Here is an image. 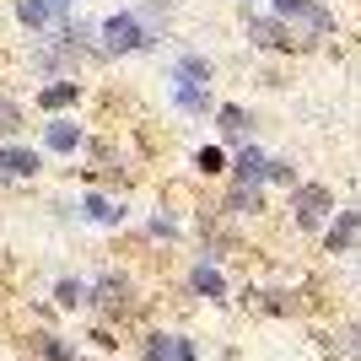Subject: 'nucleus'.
<instances>
[{"label":"nucleus","mask_w":361,"mask_h":361,"mask_svg":"<svg viewBox=\"0 0 361 361\" xmlns=\"http://www.w3.org/2000/svg\"><path fill=\"white\" fill-rule=\"evenodd\" d=\"M157 38H162V32L151 27L135 6H119V11H108L103 22H97V49H103V60L146 54V49H157Z\"/></svg>","instance_id":"obj_1"},{"label":"nucleus","mask_w":361,"mask_h":361,"mask_svg":"<svg viewBox=\"0 0 361 361\" xmlns=\"http://www.w3.org/2000/svg\"><path fill=\"white\" fill-rule=\"evenodd\" d=\"M286 211H291V226H297V232L318 238V232H324V226L334 221V211H340V205H334V189H329V183L302 178L297 189L286 195Z\"/></svg>","instance_id":"obj_2"},{"label":"nucleus","mask_w":361,"mask_h":361,"mask_svg":"<svg viewBox=\"0 0 361 361\" xmlns=\"http://www.w3.org/2000/svg\"><path fill=\"white\" fill-rule=\"evenodd\" d=\"M243 32H248V44L259 49V54H275V60H291V22L286 16H275L270 6H259V11L243 16Z\"/></svg>","instance_id":"obj_3"},{"label":"nucleus","mask_w":361,"mask_h":361,"mask_svg":"<svg viewBox=\"0 0 361 361\" xmlns=\"http://www.w3.org/2000/svg\"><path fill=\"white\" fill-rule=\"evenodd\" d=\"M211 119H216V140H221V146H243V140H254V130L264 124L248 103H232V97H226V103H216Z\"/></svg>","instance_id":"obj_4"},{"label":"nucleus","mask_w":361,"mask_h":361,"mask_svg":"<svg viewBox=\"0 0 361 361\" xmlns=\"http://www.w3.org/2000/svg\"><path fill=\"white\" fill-rule=\"evenodd\" d=\"M226 178H238V183H264V189H270V151L259 146V140L232 146V167H226Z\"/></svg>","instance_id":"obj_5"},{"label":"nucleus","mask_w":361,"mask_h":361,"mask_svg":"<svg viewBox=\"0 0 361 361\" xmlns=\"http://www.w3.org/2000/svg\"><path fill=\"white\" fill-rule=\"evenodd\" d=\"M221 211H226V216H264V211H270V189H264V183H238V178H226Z\"/></svg>","instance_id":"obj_6"},{"label":"nucleus","mask_w":361,"mask_h":361,"mask_svg":"<svg viewBox=\"0 0 361 361\" xmlns=\"http://www.w3.org/2000/svg\"><path fill=\"white\" fill-rule=\"evenodd\" d=\"M11 11H16V22H22L27 32H38V38L54 32L65 22V6H60V0H11Z\"/></svg>","instance_id":"obj_7"},{"label":"nucleus","mask_w":361,"mask_h":361,"mask_svg":"<svg viewBox=\"0 0 361 361\" xmlns=\"http://www.w3.org/2000/svg\"><path fill=\"white\" fill-rule=\"evenodd\" d=\"M318 243H324V254H334V259L350 254L361 243V211H334V221L318 232Z\"/></svg>","instance_id":"obj_8"},{"label":"nucleus","mask_w":361,"mask_h":361,"mask_svg":"<svg viewBox=\"0 0 361 361\" xmlns=\"http://www.w3.org/2000/svg\"><path fill=\"white\" fill-rule=\"evenodd\" d=\"M167 97H173V108H178L183 119H211V114H216V92L200 87V81H173Z\"/></svg>","instance_id":"obj_9"},{"label":"nucleus","mask_w":361,"mask_h":361,"mask_svg":"<svg viewBox=\"0 0 361 361\" xmlns=\"http://www.w3.org/2000/svg\"><path fill=\"white\" fill-rule=\"evenodd\" d=\"M87 146V130L71 119V114H49L44 124V151H54V157H71V151Z\"/></svg>","instance_id":"obj_10"},{"label":"nucleus","mask_w":361,"mask_h":361,"mask_svg":"<svg viewBox=\"0 0 361 361\" xmlns=\"http://www.w3.org/2000/svg\"><path fill=\"white\" fill-rule=\"evenodd\" d=\"M291 27H297L302 38H313V44H329L334 32H340V16H334L324 0H313V6H307L302 16H291Z\"/></svg>","instance_id":"obj_11"},{"label":"nucleus","mask_w":361,"mask_h":361,"mask_svg":"<svg viewBox=\"0 0 361 361\" xmlns=\"http://www.w3.org/2000/svg\"><path fill=\"white\" fill-rule=\"evenodd\" d=\"M81 81H71V75H54V81H44V87H38V108H44V114H65V108H75L81 103Z\"/></svg>","instance_id":"obj_12"},{"label":"nucleus","mask_w":361,"mask_h":361,"mask_svg":"<svg viewBox=\"0 0 361 361\" xmlns=\"http://www.w3.org/2000/svg\"><path fill=\"white\" fill-rule=\"evenodd\" d=\"M146 361H195V340H183V334H146V345H140Z\"/></svg>","instance_id":"obj_13"},{"label":"nucleus","mask_w":361,"mask_h":361,"mask_svg":"<svg viewBox=\"0 0 361 361\" xmlns=\"http://www.w3.org/2000/svg\"><path fill=\"white\" fill-rule=\"evenodd\" d=\"M189 286H195L205 302H226V270L216 259H195V264H189Z\"/></svg>","instance_id":"obj_14"},{"label":"nucleus","mask_w":361,"mask_h":361,"mask_svg":"<svg viewBox=\"0 0 361 361\" xmlns=\"http://www.w3.org/2000/svg\"><path fill=\"white\" fill-rule=\"evenodd\" d=\"M44 167V151L32 146H0V178H32Z\"/></svg>","instance_id":"obj_15"},{"label":"nucleus","mask_w":361,"mask_h":361,"mask_svg":"<svg viewBox=\"0 0 361 361\" xmlns=\"http://www.w3.org/2000/svg\"><path fill=\"white\" fill-rule=\"evenodd\" d=\"M173 81H200V87H211L216 81V65L200 54V49H183V54H173Z\"/></svg>","instance_id":"obj_16"},{"label":"nucleus","mask_w":361,"mask_h":361,"mask_svg":"<svg viewBox=\"0 0 361 361\" xmlns=\"http://www.w3.org/2000/svg\"><path fill=\"white\" fill-rule=\"evenodd\" d=\"M92 302L108 307V313H130V281H124V275H103V281L92 286Z\"/></svg>","instance_id":"obj_17"},{"label":"nucleus","mask_w":361,"mask_h":361,"mask_svg":"<svg viewBox=\"0 0 361 361\" xmlns=\"http://www.w3.org/2000/svg\"><path fill=\"white\" fill-rule=\"evenodd\" d=\"M195 167L205 173V178H226V167H232V146H221V140H205V146L195 151Z\"/></svg>","instance_id":"obj_18"},{"label":"nucleus","mask_w":361,"mask_h":361,"mask_svg":"<svg viewBox=\"0 0 361 361\" xmlns=\"http://www.w3.org/2000/svg\"><path fill=\"white\" fill-rule=\"evenodd\" d=\"M81 216L97 221V226H119L124 221V205H114L108 195H87V200H81Z\"/></svg>","instance_id":"obj_19"},{"label":"nucleus","mask_w":361,"mask_h":361,"mask_svg":"<svg viewBox=\"0 0 361 361\" xmlns=\"http://www.w3.org/2000/svg\"><path fill=\"white\" fill-rule=\"evenodd\" d=\"M297 183H302V167L291 162V157H270V189H286L291 195Z\"/></svg>","instance_id":"obj_20"},{"label":"nucleus","mask_w":361,"mask_h":361,"mask_svg":"<svg viewBox=\"0 0 361 361\" xmlns=\"http://www.w3.org/2000/svg\"><path fill=\"white\" fill-rule=\"evenodd\" d=\"M135 11L146 16V22H151V27H157V32H162L167 22H173V0H140Z\"/></svg>","instance_id":"obj_21"},{"label":"nucleus","mask_w":361,"mask_h":361,"mask_svg":"<svg viewBox=\"0 0 361 361\" xmlns=\"http://www.w3.org/2000/svg\"><path fill=\"white\" fill-rule=\"evenodd\" d=\"M291 307H297V302H291V291H281V286H270V291H259V313H291Z\"/></svg>","instance_id":"obj_22"},{"label":"nucleus","mask_w":361,"mask_h":361,"mask_svg":"<svg viewBox=\"0 0 361 361\" xmlns=\"http://www.w3.org/2000/svg\"><path fill=\"white\" fill-rule=\"evenodd\" d=\"M16 130H22V108L11 97H0V135H16Z\"/></svg>","instance_id":"obj_23"},{"label":"nucleus","mask_w":361,"mask_h":361,"mask_svg":"<svg viewBox=\"0 0 361 361\" xmlns=\"http://www.w3.org/2000/svg\"><path fill=\"white\" fill-rule=\"evenodd\" d=\"M54 302H60V307H75V302H87V286H81V281H60V286H54Z\"/></svg>","instance_id":"obj_24"},{"label":"nucleus","mask_w":361,"mask_h":361,"mask_svg":"<svg viewBox=\"0 0 361 361\" xmlns=\"http://www.w3.org/2000/svg\"><path fill=\"white\" fill-rule=\"evenodd\" d=\"M259 87H270V92H286L291 81H286V71H281V65H264V71H259Z\"/></svg>","instance_id":"obj_25"},{"label":"nucleus","mask_w":361,"mask_h":361,"mask_svg":"<svg viewBox=\"0 0 361 361\" xmlns=\"http://www.w3.org/2000/svg\"><path fill=\"white\" fill-rule=\"evenodd\" d=\"M264 6H270L275 16H286V22H291V16H302L307 6H313V0H264Z\"/></svg>","instance_id":"obj_26"},{"label":"nucleus","mask_w":361,"mask_h":361,"mask_svg":"<svg viewBox=\"0 0 361 361\" xmlns=\"http://www.w3.org/2000/svg\"><path fill=\"white\" fill-rule=\"evenodd\" d=\"M151 238H178V221H173V216H151Z\"/></svg>","instance_id":"obj_27"},{"label":"nucleus","mask_w":361,"mask_h":361,"mask_svg":"<svg viewBox=\"0 0 361 361\" xmlns=\"http://www.w3.org/2000/svg\"><path fill=\"white\" fill-rule=\"evenodd\" d=\"M350 356L361 361V324H356V329H350Z\"/></svg>","instance_id":"obj_28"},{"label":"nucleus","mask_w":361,"mask_h":361,"mask_svg":"<svg viewBox=\"0 0 361 361\" xmlns=\"http://www.w3.org/2000/svg\"><path fill=\"white\" fill-rule=\"evenodd\" d=\"M238 6H243V11H259V0H238Z\"/></svg>","instance_id":"obj_29"},{"label":"nucleus","mask_w":361,"mask_h":361,"mask_svg":"<svg viewBox=\"0 0 361 361\" xmlns=\"http://www.w3.org/2000/svg\"><path fill=\"white\" fill-rule=\"evenodd\" d=\"M60 6H65V11H71V6H81V0H60Z\"/></svg>","instance_id":"obj_30"}]
</instances>
